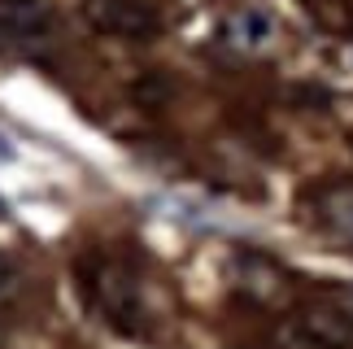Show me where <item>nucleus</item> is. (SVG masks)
<instances>
[{
    "mask_svg": "<svg viewBox=\"0 0 353 349\" xmlns=\"http://www.w3.org/2000/svg\"><path fill=\"white\" fill-rule=\"evenodd\" d=\"M88 292H92V306L110 319L114 328L122 332H140V319H144V297H140V279L131 275V266L122 262H92L88 271Z\"/></svg>",
    "mask_w": 353,
    "mask_h": 349,
    "instance_id": "1",
    "label": "nucleus"
},
{
    "mask_svg": "<svg viewBox=\"0 0 353 349\" xmlns=\"http://www.w3.org/2000/svg\"><path fill=\"white\" fill-rule=\"evenodd\" d=\"M283 349H353V315L341 306H305L279 328Z\"/></svg>",
    "mask_w": 353,
    "mask_h": 349,
    "instance_id": "2",
    "label": "nucleus"
},
{
    "mask_svg": "<svg viewBox=\"0 0 353 349\" xmlns=\"http://www.w3.org/2000/svg\"><path fill=\"white\" fill-rule=\"evenodd\" d=\"M83 18L118 39H153L161 26L144 0H83Z\"/></svg>",
    "mask_w": 353,
    "mask_h": 349,
    "instance_id": "3",
    "label": "nucleus"
},
{
    "mask_svg": "<svg viewBox=\"0 0 353 349\" xmlns=\"http://www.w3.org/2000/svg\"><path fill=\"white\" fill-rule=\"evenodd\" d=\"M219 39H223V48L244 52V57H257V52H266L275 44V18H270V9H262V5L232 9L219 22Z\"/></svg>",
    "mask_w": 353,
    "mask_h": 349,
    "instance_id": "4",
    "label": "nucleus"
},
{
    "mask_svg": "<svg viewBox=\"0 0 353 349\" xmlns=\"http://www.w3.org/2000/svg\"><path fill=\"white\" fill-rule=\"evenodd\" d=\"M52 5L44 0H0V39L5 44H39L52 31Z\"/></svg>",
    "mask_w": 353,
    "mask_h": 349,
    "instance_id": "5",
    "label": "nucleus"
},
{
    "mask_svg": "<svg viewBox=\"0 0 353 349\" xmlns=\"http://www.w3.org/2000/svg\"><path fill=\"white\" fill-rule=\"evenodd\" d=\"M232 275H236V288L244 292V297H253L257 306H279L283 297H288V279H283V271L270 258H262V253H240V258L232 262Z\"/></svg>",
    "mask_w": 353,
    "mask_h": 349,
    "instance_id": "6",
    "label": "nucleus"
},
{
    "mask_svg": "<svg viewBox=\"0 0 353 349\" xmlns=\"http://www.w3.org/2000/svg\"><path fill=\"white\" fill-rule=\"evenodd\" d=\"M319 219L327 223L336 236L353 240V183H336L319 197Z\"/></svg>",
    "mask_w": 353,
    "mask_h": 349,
    "instance_id": "7",
    "label": "nucleus"
},
{
    "mask_svg": "<svg viewBox=\"0 0 353 349\" xmlns=\"http://www.w3.org/2000/svg\"><path fill=\"white\" fill-rule=\"evenodd\" d=\"M18 297V266H13L5 253H0V306Z\"/></svg>",
    "mask_w": 353,
    "mask_h": 349,
    "instance_id": "8",
    "label": "nucleus"
},
{
    "mask_svg": "<svg viewBox=\"0 0 353 349\" xmlns=\"http://www.w3.org/2000/svg\"><path fill=\"white\" fill-rule=\"evenodd\" d=\"M9 162H13V140L0 131V166H9Z\"/></svg>",
    "mask_w": 353,
    "mask_h": 349,
    "instance_id": "9",
    "label": "nucleus"
}]
</instances>
